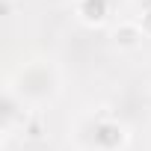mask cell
<instances>
[{
    "label": "cell",
    "mask_w": 151,
    "mask_h": 151,
    "mask_svg": "<svg viewBox=\"0 0 151 151\" xmlns=\"http://www.w3.org/2000/svg\"><path fill=\"white\" fill-rule=\"evenodd\" d=\"M142 27L139 24H122V27H116V33H113V39H116V45L119 47H124V50H133V47H139L142 45Z\"/></svg>",
    "instance_id": "6da1fadb"
},
{
    "label": "cell",
    "mask_w": 151,
    "mask_h": 151,
    "mask_svg": "<svg viewBox=\"0 0 151 151\" xmlns=\"http://www.w3.org/2000/svg\"><path fill=\"white\" fill-rule=\"evenodd\" d=\"M77 15L83 24H101L107 18V0H80Z\"/></svg>",
    "instance_id": "7a4b0ae2"
},
{
    "label": "cell",
    "mask_w": 151,
    "mask_h": 151,
    "mask_svg": "<svg viewBox=\"0 0 151 151\" xmlns=\"http://www.w3.org/2000/svg\"><path fill=\"white\" fill-rule=\"evenodd\" d=\"M122 139H124V130L119 127V124H101L98 127V142L104 145V148H116V145H122Z\"/></svg>",
    "instance_id": "3957f363"
},
{
    "label": "cell",
    "mask_w": 151,
    "mask_h": 151,
    "mask_svg": "<svg viewBox=\"0 0 151 151\" xmlns=\"http://www.w3.org/2000/svg\"><path fill=\"white\" fill-rule=\"evenodd\" d=\"M139 27H142V33H145V36H151V9H148V12L142 15V21H139Z\"/></svg>",
    "instance_id": "277c9868"
},
{
    "label": "cell",
    "mask_w": 151,
    "mask_h": 151,
    "mask_svg": "<svg viewBox=\"0 0 151 151\" xmlns=\"http://www.w3.org/2000/svg\"><path fill=\"white\" fill-rule=\"evenodd\" d=\"M77 3H80V0H77Z\"/></svg>",
    "instance_id": "5b68a950"
}]
</instances>
